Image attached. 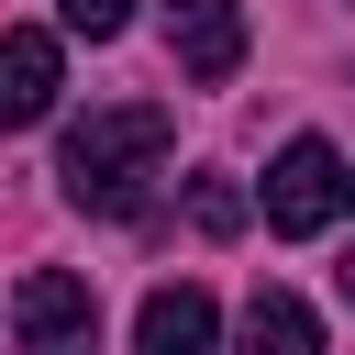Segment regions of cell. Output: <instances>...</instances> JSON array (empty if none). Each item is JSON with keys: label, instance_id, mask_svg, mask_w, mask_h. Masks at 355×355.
Here are the masks:
<instances>
[{"label": "cell", "instance_id": "obj_1", "mask_svg": "<svg viewBox=\"0 0 355 355\" xmlns=\"http://www.w3.org/2000/svg\"><path fill=\"white\" fill-rule=\"evenodd\" d=\"M166 144H178V122L155 111V100H111V111H89L78 133H67V155H55V178H67V200L78 211H144V189H155V166H166Z\"/></svg>", "mask_w": 355, "mask_h": 355}, {"label": "cell", "instance_id": "obj_2", "mask_svg": "<svg viewBox=\"0 0 355 355\" xmlns=\"http://www.w3.org/2000/svg\"><path fill=\"white\" fill-rule=\"evenodd\" d=\"M333 211H344V155H333L322 133H288V144H277V166H266V233L311 244Z\"/></svg>", "mask_w": 355, "mask_h": 355}, {"label": "cell", "instance_id": "obj_3", "mask_svg": "<svg viewBox=\"0 0 355 355\" xmlns=\"http://www.w3.org/2000/svg\"><path fill=\"white\" fill-rule=\"evenodd\" d=\"M11 333H22V355H89V333H100V300H89V277H67V266H33V277L11 288Z\"/></svg>", "mask_w": 355, "mask_h": 355}, {"label": "cell", "instance_id": "obj_4", "mask_svg": "<svg viewBox=\"0 0 355 355\" xmlns=\"http://www.w3.org/2000/svg\"><path fill=\"white\" fill-rule=\"evenodd\" d=\"M166 55H178V78L222 89L244 67V0H166Z\"/></svg>", "mask_w": 355, "mask_h": 355}, {"label": "cell", "instance_id": "obj_5", "mask_svg": "<svg viewBox=\"0 0 355 355\" xmlns=\"http://www.w3.org/2000/svg\"><path fill=\"white\" fill-rule=\"evenodd\" d=\"M55 89H67V55H55V33L11 22V33H0V133H33V122L55 111Z\"/></svg>", "mask_w": 355, "mask_h": 355}, {"label": "cell", "instance_id": "obj_6", "mask_svg": "<svg viewBox=\"0 0 355 355\" xmlns=\"http://www.w3.org/2000/svg\"><path fill=\"white\" fill-rule=\"evenodd\" d=\"M133 355H222V311H211V288H144V311H133Z\"/></svg>", "mask_w": 355, "mask_h": 355}, {"label": "cell", "instance_id": "obj_7", "mask_svg": "<svg viewBox=\"0 0 355 355\" xmlns=\"http://www.w3.org/2000/svg\"><path fill=\"white\" fill-rule=\"evenodd\" d=\"M244 355H322V322L300 288H255L244 300Z\"/></svg>", "mask_w": 355, "mask_h": 355}, {"label": "cell", "instance_id": "obj_8", "mask_svg": "<svg viewBox=\"0 0 355 355\" xmlns=\"http://www.w3.org/2000/svg\"><path fill=\"white\" fill-rule=\"evenodd\" d=\"M189 222H200L211 244H222V233H244V189H233L222 166H200V178H189Z\"/></svg>", "mask_w": 355, "mask_h": 355}, {"label": "cell", "instance_id": "obj_9", "mask_svg": "<svg viewBox=\"0 0 355 355\" xmlns=\"http://www.w3.org/2000/svg\"><path fill=\"white\" fill-rule=\"evenodd\" d=\"M67 11V33H89V44H111L122 22H133V0H55Z\"/></svg>", "mask_w": 355, "mask_h": 355}, {"label": "cell", "instance_id": "obj_10", "mask_svg": "<svg viewBox=\"0 0 355 355\" xmlns=\"http://www.w3.org/2000/svg\"><path fill=\"white\" fill-rule=\"evenodd\" d=\"M344 300H355V266H344Z\"/></svg>", "mask_w": 355, "mask_h": 355}, {"label": "cell", "instance_id": "obj_11", "mask_svg": "<svg viewBox=\"0 0 355 355\" xmlns=\"http://www.w3.org/2000/svg\"><path fill=\"white\" fill-rule=\"evenodd\" d=\"M344 189H355V178H344Z\"/></svg>", "mask_w": 355, "mask_h": 355}]
</instances>
